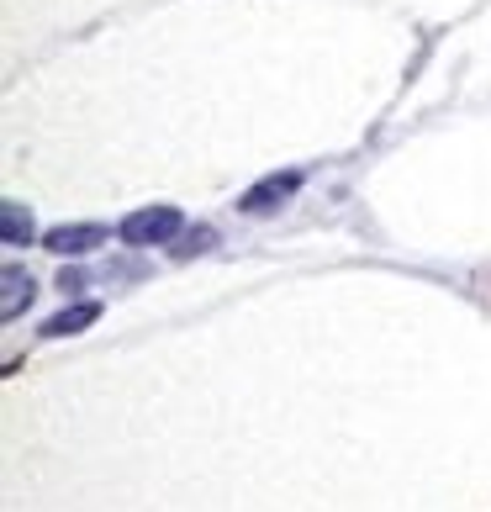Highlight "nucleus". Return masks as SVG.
<instances>
[{
	"instance_id": "0eeeda50",
	"label": "nucleus",
	"mask_w": 491,
	"mask_h": 512,
	"mask_svg": "<svg viewBox=\"0 0 491 512\" xmlns=\"http://www.w3.org/2000/svg\"><path fill=\"white\" fill-rule=\"evenodd\" d=\"M217 243V233L212 227H191V233H180V243H175V259H196V254H206Z\"/></svg>"
},
{
	"instance_id": "f257e3e1",
	"label": "nucleus",
	"mask_w": 491,
	"mask_h": 512,
	"mask_svg": "<svg viewBox=\"0 0 491 512\" xmlns=\"http://www.w3.org/2000/svg\"><path fill=\"white\" fill-rule=\"evenodd\" d=\"M175 233H180V212H175V206H143V212L122 217V227H117V238L132 243V249H154V243H169Z\"/></svg>"
},
{
	"instance_id": "f03ea898",
	"label": "nucleus",
	"mask_w": 491,
	"mask_h": 512,
	"mask_svg": "<svg viewBox=\"0 0 491 512\" xmlns=\"http://www.w3.org/2000/svg\"><path fill=\"white\" fill-rule=\"evenodd\" d=\"M301 191V169H280V175H264L259 185H249V191L238 196V212L243 217H270L280 212L291 196Z\"/></svg>"
},
{
	"instance_id": "7ed1b4c3",
	"label": "nucleus",
	"mask_w": 491,
	"mask_h": 512,
	"mask_svg": "<svg viewBox=\"0 0 491 512\" xmlns=\"http://www.w3.org/2000/svg\"><path fill=\"white\" fill-rule=\"evenodd\" d=\"M96 243H106L101 222H64V227H53V233L43 238V249L48 254H85V249H96Z\"/></svg>"
},
{
	"instance_id": "39448f33",
	"label": "nucleus",
	"mask_w": 491,
	"mask_h": 512,
	"mask_svg": "<svg viewBox=\"0 0 491 512\" xmlns=\"http://www.w3.org/2000/svg\"><path fill=\"white\" fill-rule=\"evenodd\" d=\"M90 322H101V307L96 301H74V307H64L59 317L43 322V338H74V333H85Z\"/></svg>"
},
{
	"instance_id": "20e7f679",
	"label": "nucleus",
	"mask_w": 491,
	"mask_h": 512,
	"mask_svg": "<svg viewBox=\"0 0 491 512\" xmlns=\"http://www.w3.org/2000/svg\"><path fill=\"white\" fill-rule=\"evenodd\" d=\"M0 286H6V296H0V317H22V307H32L37 296V280L22 270V264H6V275H0Z\"/></svg>"
},
{
	"instance_id": "6e6552de",
	"label": "nucleus",
	"mask_w": 491,
	"mask_h": 512,
	"mask_svg": "<svg viewBox=\"0 0 491 512\" xmlns=\"http://www.w3.org/2000/svg\"><path fill=\"white\" fill-rule=\"evenodd\" d=\"M85 280H90L85 270H64V275H59V291H64V296H74V291H85Z\"/></svg>"
},
{
	"instance_id": "423d86ee",
	"label": "nucleus",
	"mask_w": 491,
	"mask_h": 512,
	"mask_svg": "<svg viewBox=\"0 0 491 512\" xmlns=\"http://www.w3.org/2000/svg\"><path fill=\"white\" fill-rule=\"evenodd\" d=\"M0 238H6V249H27V243H32V212L22 201L0 206Z\"/></svg>"
}]
</instances>
